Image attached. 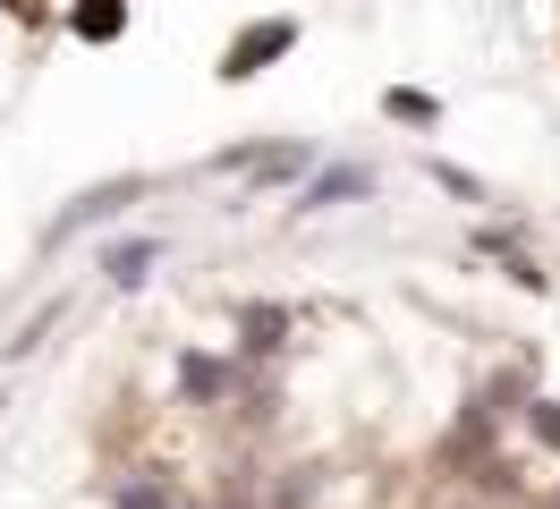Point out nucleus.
Returning a JSON list of instances; mask_svg holds the SVG:
<instances>
[{"instance_id": "obj_1", "label": "nucleus", "mask_w": 560, "mask_h": 509, "mask_svg": "<svg viewBox=\"0 0 560 509\" xmlns=\"http://www.w3.org/2000/svg\"><path fill=\"white\" fill-rule=\"evenodd\" d=\"M298 51V18H255V26L230 34V51H221V85H246V77H264L272 60Z\"/></svg>"}, {"instance_id": "obj_2", "label": "nucleus", "mask_w": 560, "mask_h": 509, "mask_svg": "<svg viewBox=\"0 0 560 509\" xmlns=\"http://www.w3.org/2000/svg\"><path fill=\"white\" fill-rule=\"evenodd\" d=\"M137 196H144V178H103V187H85V196H77L69 212H60V221H43V255H51V246H69L77 230H94V221H110L119 204H137Z\"/></svg>"}, {"instance_id": "obj_3", "label": "nucleus", "mask_w": 560, "mask_h": 509, "mask_svg": "<svg viewBox=\"0 0 560 509\" xmlns=\"http://www.w3.org/2000/svg\"><path fill=\"white\" fill-rule=\"evenodd\" d=\"M357 196H374V170L365 162H331V170H315V178L298 187V212H331V204H357Z\"/></svg>"}, {"instance_id": "obj_4", "label": "nucleus", "mask_w": 560, "mask_h": 509, "mask_svg": "<svg viewBox=\"0 0 560 509\" xmlns=\"http://www.w3.org/2000/svg\"><path fill=\"white\" fill-rule=\"evenodd\" d=\"M153 264H162V238H110L103 246V280L110 289H144Z\"/></svg>"}, {"instance_id": "obj_5", "label": "nucleus", "mask_w": 560, "mask_h": 509, "mask_svg": "<svg viewBox=\"0 0 560 509\" xmlns=\"http://www.w3.org/2000/svg\"><path fill=\"white\" fill-rule=\"evenodd\" d=\"M221 170H255V178H298V170H306V144H238V153H221Z\"/></svg>"}, {"instance_id": "obj_6", "label": "nucleus", "mask_w": 560, "mask_h": 509, "mask_svg": "<svg viewBox=\"0 0 560 509\" xmlns=\"http://www.w3.org/2000/svg\"><path fill=\"white\" fill-rule=\"evenodd\" d=\"M289 339V305H246L238 314V357H280Z\"/></svg>"}, {"instance_id": "obj_7", "label": "nucleus", "mask_w": 560, "mask_h": 509, "mask_svg": "<svg viewBox=\"0 0 560 509\" xmlns=\"http://www.w3.org/2000/svg\"><path fill=\"white\" fill-rule=\"evenodd\" d=\"M69 34L77 43H119V34H128V0H77Z\"/></svg>"}, {"instance_id": "obj_8", "label": "nucleus", "mask_w": 560, "mask_h": 509, "mask_svg": "<svg viewBox=\"0 0 560 509\" xmlns=\"http://www.w3.org/2000/svg\"><path fill=\"white\" fill-rule=\"evenodd\" d=\"M383 119H399V128H442V102L424 94V85H390V94H383Z\"/></svg>"}, {"instance_id": "obj_9", "label": "nucleus", "mask_w": 560, "mask_h": 509, "mask_svg": "<svg viewBox=\"0 0 560 509\" xmlns=\"http://www.w3.org/2000/svg\"><path fill=\"white\" fill-rule=\"evenodd\" d=\"M476 246H485V255H501V271H510V280H518V289H535V298H544V289H552V271L535 264V255H518V246H510V238H501V230H485V238H476Z\"/></svg>"}, {"instance_id": "obj_10", "label": "nucleus", "mask_w": 560, "mask_h": 509, "mask_svg": "<svg viewBox=\"0 0 560 509\" xmlns=\"http://www.w3.org/2000/svg\"><path fill=\"white\" fill-rule=\"evenodd\" d=\"M178 391H187V400H221V391H230V366L187 348V357H178Z\"/></svg>"}, {"instance_id": "obj_11", "label": "nucleus", "mask_w": 560, "mask_h": 509, "mask_svg": "<svg viewBox=\"0 0 560 509\" xmlns=\"http://www.w3.org/2000/svg\"><path fill=\"white\" fill-rule=\"evenodd\" d=\"M110 509H178V501H171V484H119Z\"/></svg>"}, {"instance_id": "obj_12", "label": "nucleus", "mask_w": 560, "mask_h": 509, "mask_svg": "<svg viewBox=\"0 0 560 509\" xmlns=\"http://www.w3.org/2000/svg\"><path fill=\"white\" fill-rule=\"evenodd\" d=\"M433 187H451V196L485 204V178H476V170H458V162H433Z\"/></svg>"}, {"instance_id": "obj_13", "label": "nucleus", "mask_w": 560, "mask_h": 509, "mask_svg": "<svg viewBox=\"0 0 560 509\" xmlns=\"http://www.w3.org/2000/svg\"><path fill=\"white\" fill-rule=\"evenodd\" d=\"M526 425H535V433L560 450V407H552V400H535V407H526Z\"/></svg>"}, {"instance_id": "obj_14", "label": "nucleus", "mask_w": 560, "mask_h": 509, "mask_svg": "<svg viewBox=\"0 0 560 509\" xmlns=\"http://www.w3.org/2000/svg\"><path fill=\"white\" fill-rule=\"evenodd\" d=\"M544 509H560V493H552V501H544Z\"/></svg>"}]
</instances>
